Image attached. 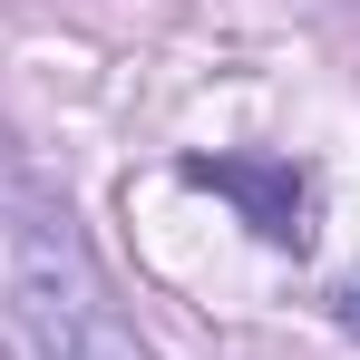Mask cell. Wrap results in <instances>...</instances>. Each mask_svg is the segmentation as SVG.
Instances as JSON below:
<instances>
[{"label":"cell","mask_w":360,"mask_h":360,"mask_svg":"<svg viewBox=\"0 0 360 360\" xmlns=\"http://www.w3.org/2000/svg\"><path fill=\"white\" fill-rule=\"evenodd\" d=\"M0 292H10V331H20L30 360H146L136 321L108 292V273L88 263V243L68 234L59 214H20L10 224Z\"/></svg>","instance_id":"cell-1"},{"label":"cell","mask_w":360,"mask_h":360,"mask_svg":"<svg viewBox=\"0 0 360 360\" xmlns=\"http://www.w3.org/2000/svg\"><path fill=\"white\" fill-rule=\"evenodd\" d=\"M185 185H214V195H234L243 214H253V234L263 243H311V185L292 166H253V156H185Z\"/></svg>","instance_id":"cell-2"},{"label":"cell","mask_w":360,"mask_h":360,"mask_svg":"<svg viewBox=\"0 0 360 360\" xmlns=\"http://www.w3.org/2000/svg\"><path fill=\"white\" fill-rule=\"evenodd\" d=\"M331 321H341V331H351V341H360V273H351V283H341V292H331Z\"/></svg>","instance_id":"cell-3"}]
</instances>
